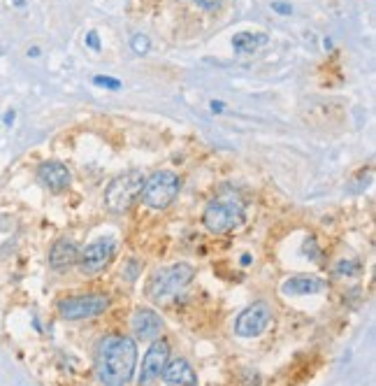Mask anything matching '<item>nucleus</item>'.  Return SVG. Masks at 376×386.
Wrapping results in <instances>:
<instances>
[{"label": "nucleus", "mask_w": 376, "mask_h": 386, "mask_svg": "<svg viewBox=\"0 0 376 386\" xmlns=\"http://www.w3.org/2000/svg\"><path fill=\"white\" fill-rule=\"evenodd\" d=\"M137 368V345L126 335H107L95 349V375L105 386H128Z\"/></svg>", "instance_id": "f257e3e1"}, {"label": "nucleus", "mask_w": 376, "mask_h": 386, "mask_svg": "<svg viewBox=\"0 0 376 386\" xmlns=\"http://www.w3.org/2000/svg\"><path fill=\"white\" fill-rule=\"evenodd\" d=\"M204 228L209 233H230L244 224V205L235 193L218 196L204 207L202 214Z\"/></svg>", "instance_id": "f03ea898"}, {"label": "nucleus", "mask_w": 376, "mask_h": 386, "mask_svg": "<svg viewBox=\"0 0 376 386\" xmlns=\"http://www.w3.org/2000/svg\"><path fill=\"white\" fill-rule=\"evenodd\" d=\"M195 277V268L190 263H175L170 268L154 272V277L149 282V298L154 303H168L170 298H175L184 286L190 284V279Z\"/></svg>", "instance_id": "7ed1b4c3"}, {"label": "nucleus", "mask_w": 376, "mask_h": 386, "mask_svg": "<svg viewBox=\"0 0 376 386\" xmlns=\"http://www.w3.org/2000/svg\"><path fill=\"white\" fill-rule=\"evenodd\" d=\"M142 189H144V175L137 170L114 177L105 191V207L114 214H123L137 203Z\"/></svg>", "instance_id": "20e7f679"}, {"label": "nucleus", "mask_w": 376, "mask_h": 386, "mask_svg": "<svg viewBox=\"0 0 376 386\" xmlns=\"http://www.w3.org/2000/svg\"><path fill=\"white\" fill-rule=\"evenodd\" d=\"M179 191H182L179 177L175 172H170V170H158L149 179H144L142 200L151 210H168L170 205L177 200Z\"/></svg>", "instance_id": "39448f33"}, {"label": "nucleus", "mask_w": 376, "mask_h": 386, "mask_svg": "<svg viewBox=\"0 0 376 386\" xmlns=\"http://www.w3.org/2000/svg\"><path fill=\"white\" fill-rule=\"evenodd\" d=\"M109 296L105 293H88V296H72L58 303V314L67 321H79V319L98 317L109 307Z\"/></svg>", "instance_id": "423d86ee"}, {"label": "nucleus", "mask_w": 376, "mask_h": 386, "mask_svg": "<svg viewBox=\"0 0 376 386\" xmlns=\"http://www.w3.org/2000/svg\"><path fill=\"white\" fill-rule=\"evenodd\" d=\"M272 324V310L267 303H253L237 317L235 321V333L239 338H258L269 328Z\"/></svg>", "instance_id": "0eeeda50"}, {"label": "nucleus", "mask_w": 376, "mask_h": 386, "mask_svg": "<svg viewBox=\"0 0 376 386\" xmlns=\"http://www.w3.org/2000/svg\"><path fill=\"white\" fill-rule=\"evenodd\" d=\"M116 254V242L109 240V237H102V240H95L86 247V249L79 254V270L84 275H98L109 265V261L114 258Z\"/></svg>", "instance_id": "6e6552de"}, {"label": "nucleus", "mask_w": 376, "mask_h": 386, "mask_svg": "<svg viewBox=\"0 0 376 386\" xmlns=\"http://www.w3.org/2000/svg\"><path fill=\"white\" fill-rule=\"evenodd\" d=\"M170 361V345L165 340H154L142 359L140 386H154L163 377V370Z\"/></svg>", "instance_id": "1a4fd4ad"}, {"label": "nucleus", "mask_w": 376, "mask_h": 386, "mask_svg": "<svg viewBox=\"0 0 376 386\" xmlns=\"http://www.w3.org/2000/svg\"><path fill=\"white\" fill-rule=\"evenodd\" d=\"M37 179H40L42 186L49 189L51 193H63V191L70 186V182H72L70 170H67L61 161L40 163V168H37Z\"/></svg>", "instance_id": "9d476101"}, {"label": "nucleus", "mask_w": 376, "mask_h": 386, "mask_svg": "<svg viewBox=\"0 0 376 386\" xmlns=\"http://www.w3.org/2000/svg\"><path fill=\"white\" fill-rule=\"evenodd\" d=\"M77 261H79V249H77V244H74L72 240H67V237L56 240L54 247L49 249V265H51V270H56V272H67Z\"/></svg>", "instance_id": "9b49d317"}, {"label": "nucleus", "mask_w": 376, "mask_h": 386, "mask_svg": "<svg viewBox=\"0 0 376 386\" xmlns=\"http://www.w3.org/2000/svg\"><path fill=\"white\" fill-rule=\"evenodd\" d=\"M130 326L137 340H156L163 331V319L154 310H137L130 319Z\"/></svg>", "instance_id": "f8f14e48"}, {"label": "nucleus", "mask_w": 376, "mask_h": 386, "mask_svg": "<svg viewBox=\"0 0 376 386\" xmlns=\"http://www.w3.org/2000/svg\"><path fill=\"white\" fill-rule=\"evenodd\" d=\"M163 380L168 386H197V375L190 368V363L184 359L168 361V366L163 370Z\"/></svg>", "instance_id": "ddd939ff"}, {"label": "nucleus", "mask_w": 376, "mask_h": 386, "mask_svg": "<svg viewBox=\"0 0 376 386\" xmlns=\"http://www.w3.org/2000/svg\"><path fill=\"white\" fill-rule=\"evenodd\" d=\"M328 289V284L318 277H309V275H297L283 282L281 291L286 296H314V293H323Z\"/></svg>", "instance_id": "4468645a"}, {"label": "nucleus", "mask_w": 376, "mask_h": 386, "mask_svg": "<svg viewBox=\"0 0 376 386\" xmlns=\"http://www.w3.org/2000/svg\"><path fill=\"white\" fill-rule=\"evenodd\" d=\"M260 44H267V35L260 33V35H253L249 30H242V33H237L232 37V49H235V54H251L255 47H260Z\"/></svg>", "instance_id": "2eb2a0df"}, {"label": "nucleus", "mask_w": 376, "mask_h": 386, "mask_svg": "<svg viewBox=\"0 0 376 386\" xmlns=\"http://www.w3.org/2000/svg\"><path fill=\"white\" fill-rule=\"evenodd\" d=\"M130 47H133V51L137 56H144V54H149V49H151V40H149V35H144V33H135L133 37H130Z\"/></svg>", "instance_id": "dca6fc26"}, {"label": "nucleus", "mask_w": 376, "mask_h": 386, "mask_svg": "<svg viewBox=\"0 0 376 386\" xmlns=\"http://www.w3.org/2000/svg\"><path fill=\"white\" fill-rule=\"evenodd\" d=\"M93 81L98 86H105V88H112V91H119L123 86L121 79H116V77H109V75H95Z\"/></svg>", "instance_id": "f3484780"}, {"label": "nucleus", "mask_w": 376, "mask_h": 386, "mask_svg": "<svg viewBox=\"0 0 376 386\" xmlns=\"http://www.w3.org/2000/svg\"><path fill=\"white\" fill-rule=\"evenodd\" d=\"M337 272H339V275H360L363 268H360L358 261H342V263L337 265Z\"/></svg>", "instance_id": "a211bd4d"}, {"label": "nucleus", "mask_w": 376, "mask_h": 386, "mask_svg": "<svg viewBox=\"0 0 376 386\" xmlns=\"http://www.w3.org/2000/svg\"><path fill=\"white\" fill-rule=\"evenodd\" d=\"M193 2L202 9H207V12H216V9L223 7V0H193Z\"/></svg>", "instance_id": "6ab92c4d"}, {"label": "nucleus", "mask_w": 376, "mask_h": 386, "mask_svg": "<svg viewBox=\"0 0 376 386\" xmlns=\"http://www.w3.org/2000/svg\"><path fill=\"white\" fill-rule=\"evenodd\" d=\"M272 12L281 14V16H290V14H293V7H290L288 2H283V0H274V2H272Z\"/></svg>", "instance_id": "aec40b11"}, {"label": "nucleus", "mask_w": 376, "mask_h": 386, "mask_svg": "<svg viewBox=\"0 0 376 386\" xmlns=\"http://www.w3.org/2000/svg\"><path fill=\"white\" fill-rule=\"evenodd\" d=\"M86 47L93 49V51H98V49H100V35L95 33V30H88V33H86Z\"/></svg>", "instance_id": "412c9836"}, {"label": "nucleus", "mask_w": 376, "mask_h": 386, "mask_svg": "<svg viewBox=\"0 0 376 386\" xmlns=\"http://www.w3.org/2000/svg\"><path fill=\"white\" fill-rule=\"evenodd\" d=\"M209 109H211L214 114H221V112H225V105H223L221 100H211L209 102Z\"/></svg>", "instance_id": "4be33fe9"}, {"label": "nucleus", "mask_w": 376, "mask_h": 386, "mask_svg": "<svg viewBox=\"0 0 376 386\" xmlns=\"http://www.w3.org/2000/svg\"><path fill=\"white\" fill-rule=\"evenodd\" d=\"M14 116H16V112H14V109H7L5 116H2V123H5V126H12V123H14Z\"/></svg>", "instance_id": "5701e85b"}, {"label": "nucleus", "mask_w": 376, "mask_h": 386, "mask_svg": "<svg viewBox=\"0 0 376 386\" xmlns=\"http://www.w3.org/2000/svg\"><path fill=\"white\" fill-rule=\"evenodd\" d=\"M251 261H253V258H251V254H242V258H239V263H242L244 268H246V265H251Z\"/></svg>", "instance_id": "b1692460"}, {"label": "nucleus", "mask_w": 376, "mask_h": 386, "mask_svg": "<svg viewBox=\"0 0 376 386\" xmlns=\"http://www.w3.org/2000/svg\"><path fill=\"white\" fill-rule=\"evenodd\" d=\"M40 54H42L40 47H30V49H28V56H30V58H37Z\"/></svg>", "instance_id": "393cba45"}, {"label": "nucleus", "mask_w": 376, "mask_h": 386, "mask_svg": "<svg viewBox=\"0 0 376 386\" xmlns=\"http://www.w3.org/2000/svg\"><path fill=\"white\" fill-rule=\"evenodd\" d=\"M14 7H26V0H12Z\"/></svg>", "instance_id": "a878e982"}]
</instances>
